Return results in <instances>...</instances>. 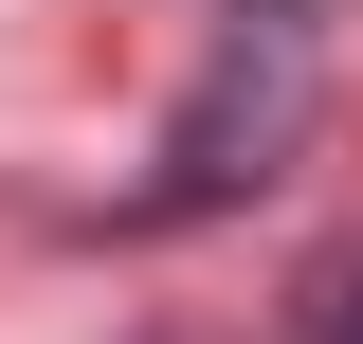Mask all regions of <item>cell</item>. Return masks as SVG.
Returning <instances> with one entry per match:
<instances>
[{"label": "cell", "mask_w": 363, "mask_h": 344, "mask_svg": "<svg viewBox=\"0 0 363 344\" xmlns=\"http://www.w3.org/2000/svg\"><path fill=\"white\" fill-rule=\"evenodd\" d=\"M309 127V18H236L218 73H200V109L164 127V181H145V217H200L236 200V181H272V145Z\"/></svg>", "instance_id": "cell-1"}, {"label": "cell", "mask_w": 363, "mask_h": 344, "mask_svg": "<svg viewBox=\"0 0 363 344\" xmlns=\"http://www.w3.org/2000/svg\"><path fill=\"white\" fill-rule=\"evenodd\" d=\"M309 344H363V254H327V272H309Z\"/></svg>", "instance_id": "cell-2"}]
</instances>
